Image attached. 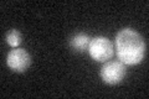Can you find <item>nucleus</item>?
I'll list each match as a JSON object with an SVG mask.
<instances>
[{
	"mask_svg": "<svg viewBox=\"0 0 149 99\" xmlns=\"http://www.w3.org/2000/svg\"><path fill=\"white\" fill-rule=\"evenodd\" d=\"M146 41L142 35L133 29H122L116 35L117 57L125 66L141 63L146 56Z\"/></svg>",
	"mask_w": 149,
	"mask_h": 99,
	"instance_id": "f257e3e1",
	"label": "nucleus"
},
{
	"mask_svg": "<svg viewBox=\"0 0 149 99\" xmlns=\"http://www.w3.org/2000/svg\"><path fill=\"white\" fill-rule=\"evenodd\" d=\"M91 57L97 62H106L114 55V46L112 41L104 36H97L92 39L88 46Z\"/></svg>",
	"mask_w": 149,
	"mask_h": 99,
	"instance_id": "f03ea898",
	"label": "nucleus"
},
{
	"mask_svg": "<svg viewBox=\"0 0 149 99\" xmlns=\"http://www.w3.org/2000/svg\"><path fill=\"white\" fill-rule=\"evenodd\" d=\"M125 73H127V67L120 61L106 62L101 68L102 81L107 84H111V86L122 82L125 77Z\"/></svg>",
	"mask_w": 149,
	"mask_h": 99,
	"instance_id": "7ed1b4c3",
	"label": "nucleus"
},
{
	"mask_svg": "<svg viewBox=\"0 0 149 99\" xmlns=\"http://www.w3.org/2000/svg\"><path fill=\"white\" fill-rule=\"evenodd\" d=\"M8 67L15 72H25L31 64V56L25 48H14L6 56Z\"/></svg>",
	"mask_w": 149,
	"mask_h": 99,
	"instance_id": "20e7f679",
	"label": "nucleus"
},
{
	"mask_svg": "<svg viewBox=\"0 0 149 99\" xmlns=\"http://www.w3.org/2000/svg\"><path fill=\"white\" fill-rule=\"evenodd\" d=\"M91 40L92 39L87 34L80 32V34L73 35L70 39L68 44H70V47L73 51H76V52H85V51H88V46H90Z\"/></svg>",
	"mask_w": 149,
	"mask_h": 99,
	"instance_id": "39448f33",
	"label": "nucleus"
},
{
	"mask_svg": "<svg viewBox=\"0 0 149 99\" xmlns=\"http://www.w3.org/2000/svg\"><path fill=\"white\" fill-rule=\"evenodd\" d=\"M5 39H6V42H8L9 46H11L13 48H17L22 41V36H21V32L19 30L11 29L6 32Z\"/></svg>",
	"mask_w": 149,
	"mask_h": 99,
	"instance_id": "423d86ee",
	"label": "nucleus"
}]
</instances>
